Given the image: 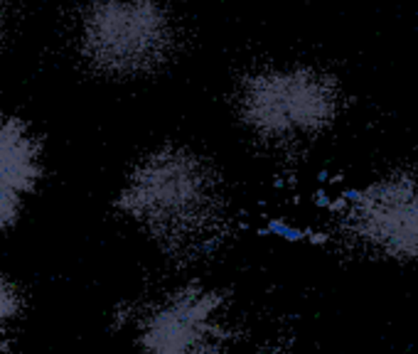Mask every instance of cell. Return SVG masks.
<instances>
[{
	"label": "cell",
	"mask_w": 418,
	"mask_h": 354,
	"mask_svg": "<svg viewBox=\"0 0 418 354\" xmlns=\"http://www.w3.org/2000/svg\"><path fill=\"white\" fill-rule=\"evenodd\" d=\"M20 307H23V301H20L15 286L0 273V354L8 352V325L20 315Z\"/></svg>",
	"instance_id": "obj_5"
},
{
	"label": "cell",
	"mask_w": 418,
	"mask_h": 354,
	"mask_svg": "<svg viewBox=\"0 0 418 354\" xmlns=\"http://www.w3.org/2000/svg\"><path fill=\"white\" fill-rule=\"evenodd\" d=\"M5 32H8V5L5 0H0V45L5 40Z\"/></svg>",
	"instance_id": "obj_6"
},
{
	"label": "cell",
	"mask_w": 418,
	"mask_h": 354,
	"mask_svg": "<svg viewBox=\"0 0 418 354\" xmlns=\"http://www.w3.org/2000/svg\"><path fill=\"white\" fill-rule=\"evenodd\" d=\"M234 111L258 138H303L334 118L337 91L328 77L308 66H261L239 79Z\"/></svg>",
	"instance_id": "obj_2"
},
{
	"label": "cell",
	"mask_w": 418,
	"mask_h": 354,
	"mask_svg": "<svg viewBox=\"0 0 418 354\" xmlns=\"http://www.w3.org/2000/svg\"><path fill=\"white\" fill-rule=\"evenodd\" d=\"M359 236L394 258H418V180L391 177L367 187L354 204Z\"/></svg>",
	"instance_id": "obj_3"
},
{
	"label": "cell",
	"mask_w": 418,
	"mask_h": 354,
	"mask_svg": "<svg viewBox=\"0 0 418 354\" xmlns=\"http://www.w3.org/2000/svg\"><path fill=\"white\" fill-rule=\"evenodd\" d=\"M82 64L106 81H140L162 72L180 45L167 0H84L74 20Z\"/></svg>",
	"instance_id": "obj_1"
},
{
	"label": "cell",
	"mask_w": 418,
	"mask_h": 354,
	"mask_svg": "<svg viewBox=\"0 0 418 354\" xmlns=\"http://www.w3.org/2000/svg\"><path fill=\"white\" fill-rule=\"evenodd\" d=\"M45 173V148L32 126L0 108V231L23 216Z\"/></svg>",
	"instance_id": "obj_4"
}]
</instances>
